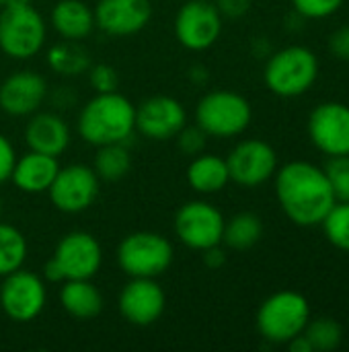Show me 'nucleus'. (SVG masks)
Returning a JSON list of instances; mask_svg holds the SVG:
<instances>
[{
	"mask_svg": "<svg viewBox=\"0 0 349 352\" xmlns=\"http://www.w3.org/2000/svg\"><path fill=\"white\" fill-rule=\"evenodd\" d=\"M276 198L284 214L298 227H317L337 202L325 169L309 161H290L278 167Z\"/></svg>",
	"mask_w": 349,
	"mask_h": 352,
	"instance_id": "f257e3e1",
	"label": "nucleus"
},
{
	"mask_svg": "<svg viewBox=\"0 0 349 352\" xmlns=\"http://www.w3.org/2000/svg\"><path fill=\"white\" fill-rule=\"evenodd\" d=\"M76 132L95 148L128 142L136 132V105L119 91L95 93L78 111Z\"/></svg>",
	"mask_w": 349,
	"mask_h": 352,
	"instance_id": "f03ea898",
	"label": "nucleus"
},
{
	"mask_svg": "<svg viewBox=\"0 0 349 352\" xmlns=\"http://www.w3.org/2000/svg\"><path fill=\"white\" fill-rule=\"evenodd\" d=\"M47 41V21L31 0H8L0 8V52L10 60L35 58Z\"/></svg>",
	"mask_w": 349,
	"mask_h": 352,
	"instance_id": "7ed1b4c3",
	"label": "nucleus"
},
{
	"mask_svg": "<svg viewBox=\"0 0 349 352\" xmlns=\"http://www.w3.org/2000/svg\"><path fill=\"white\" fill-rule=\"evenodd\" d=\"M103 266V248L99 239L82 229L68 231L60 237L51 258L43 266L47 283H64L78 278H95Z\"/></svg>",
	"mask_w": 349,
	"mask_h": 352,
	"instance_id": "20e7f679",
	"label": "nucleus"
},
{
	"mask_svg": "<svg viewBox=\"0 0 349 352\" xmlns=\"http://www.w3.org/2000/svg\"><path fill=\"white\" fill-rule=\"evenodd\" d=\"M319 76V58L306 45H288L274 52L263 70L265 87L284 99L300 97L313 89Z\"/></svg>",
	"mask_w": 349,
	"mask_h": 352,
	"instance_id": "39448f33",
	"label": "nucleus"
},
{
	"mask_svg": "<svg viewBox=\"0 0 349 352\" xmlns=\"http://www.w3.org/2000/svg\"><path fill=\"white\" fill-rule=\"evenodd\" d=\"M253 120L249 99L230 89H214L200 97L193 124H197L208 138H234L241 136Z\"/></svg>",
	"mask_w": 349,
	"mask_h": 352,
	"instance_id": "423d86ee",
	"label": "nucleus"
},
{
	"mask_svg": "<svg viewBox=\"0 0 349 352\" xmlns=\"http://www.w3.org/2000/svg\"><path fill=\"white\" fill-rule=\"evenodd\" d=\"M311 322V305L302 293L278 291L269 295L257 309L255 326L269 344H288L304 332Z\"/></svg>",
	"mask_w": 349,
	"mask_h": 352,
	"instance_id": "0eeeda50",
	"label": "nucleus"
},
{
	"mask_svg": "<svg viewBox=\"0 0 349 352\" xmlns=\"http://www.w3.org/2000/svg\"><path fill=\"white\" fill-rule=\"evenodd\" d=\"M115 260L128 278H158L171 268L175 248L163 233L134 231L119 241Z\"/></svg>",
	"mask_w": 349,
	"mask_h": 352,
	"instance_id": "6e6552de",
	"label": "nucleus"
},
{
	"mask_svg": "<svg viewBox=\"0 0 349 352\" xmlns=\"http://www.w3.org/2000/svg\"><path fill=\"white\" fill-rule=\"evenodd\" d=\"M222 210L208 200H189L181 204L173 219V231L179 243L193 252H206L222 243L224 233Z\"/></svg>",
	"mask_w": 349,
	"mask_h": 352,
	"instance_id": "1a4fd4ad",
	"label": "nucleus"
},
{
	"mask_svg": "<svg viewBox=\"0 0 349 352\" xmlns=\"http://www.w3.org/2000/svg\"><path fill=\"white\" fill-rule=\"evenodd\" d=\"M222 29L224 16L212 0H185L175 12V39L189 52H206L216 45Z\"/></svg>",
	"mask_w": 349,
	"mask_h": 352,
	"instance_id": "9d476101",
	"label": "nucleus"
},
{
	"mask_svg": "<svg viewBox=\"0 0 349 352\" xmlns=\"http://www.w3.org/2000/svg\"><path fill=\"white\" fill-rule=\"evenodd\" d=\"M0 280V309L10 322L29 324L41 316L47 303V285L43 276L25 270L23 266Z\"/></svg>",
	"mask_w": 349,
	"mask_h": 352,
	"instance_id": "9b49d317",
	"label": "nucleus"
},
{
	"mask_svg": "<svg viewBox=\"0 0 349 352\" xmlns=\"http://www.w3.org/2000/svg\"><path fill=\"white\" fill-rule=\"evenodd\" d=\"M101 192V179L95 169L84 163L60 165L49 190L45 192L56 210L64 214H80L88 210Z\"/></svg>",
	"mask_w": 349,
	"mask_h": 352,
	"instance_id": "f8f14e48",
	"label": "nucleus"
},
{
	"mask_svg": "<svg viewBox=\"0 0 349 352\" xmlns=\"http://www.w3.org/2000/svg\"><path fill=\"white\" fill-rule=\"evenodd\" d=\"M224 159L230 182L241 188H259L278 171V153L261 138H245L237 142Z\"/></svg>",
	"mask_w": 349,
	"mask_h": 352,
	"instance_id": "ddd939ff",
	"label": "nucleus"
},
{
	"mask_svg": "<svg viewBox=\"0 0 349 352\" xmlns=\"http://www.w3.org/2000/svg\"><path fill=\"white\" fill-rule=\"evenodd\" d=\"M187 124V111L177 97L152 95L136 105V132L148 140H173Z\"/></svg>",
	"mask_w": 349,
	"mask_h": 352,
	"instance_id": "4468645a",
	"label": "nucleus"
},
{
	"mask_svg": "<svg viewBox=\"0 0 349 352\" xmlns=\"http://www.w3.org/2000/svg\"><path fill=\"white\" fill-rule=\"evenodd\" d=\"M313 144L329 157L349 155V105L325 101L317 105L306 122Z\"/></svg>",
	"mask_w": 349,
	"mask_h": 352,
	"instance_id": "2eb2a0df",
	"label": "nucleus"
},
{
	"mask_svg": "<svg viewBox=\"0 0 349 352\" xmlns=\"http://www.w3.org/2000/svg\"><path fill=\"white\" fill-rule=\"evenodd\" d=\"M121 318L138 328L156 324L167 309V293L156 278H130L117 299Z\"/></svg>",
	"mask_w": 349,
	"mask_h": 352,
	"instance_id": "dca6fc26",
	"label": "nucleus"
},
{
	"mask_svg": "<svg viewBox=\"0 0 349 352\" xmlns=\"http://www.w3.org/2000/svg\"><path fill=\"white\" fill-rule=\"evenodd\" d=\"M95 27L109 37H132L152 21V0H97Z\"/></svg>",
	"mask_w": 349,
	"mask_h": 352,
	"instance_id": "f3484780",
	"label": "nucleus"
},
{
	"mask_svg": "<svg viewBox=\"0 0 349 352\" xmlns=\"http://www.w3.org/2000/svg\"><path fill=\"white\" fill-rule=\"evenodd\" d=\"M47 93V80L39 72L16 70L0 82V109L10 118H29L41 109Z\"/></svg>",
	"mask_w": 349,
	"mask_h": 352,
	"instance_id": "a211bd4d",
	"label": "nucleus"
},
{
	"mask_svg": "<svg viewBox=\"0 0 349 352\" xmlns=\"http://www.w3.org/2000/svg\"><path fill=\"white\" fill-rule=\"evenodd\" d=\"M23 136H25V144L29 146V151H37V153L51 155L58 159L68 151L72 142L70 126L58 111L39 109L33 116H29Z\"/></svg>",
	"mask_w": 349,
	"mask_h": 352,
	"instance_id": "6ab92c4d",
	"label": "nucleus"
},
{
	"mask_svg": "<svg viewBox=\"0 0 349 352\" xmlns=\"http://www.w3.org/2000/svg\"><path fill=\"white\" fill-rule=\"evenodd\" d=\"M60 171L58 157L43 155L37 151H27L25 155H16L10 179L12 186L23 194H45Z\"/></svg>",
	"mask_w": 349,
	"mask_h": 352,
	"instance_id": "aec40b11",
	"label": "nucleus"
},
{
	"mask_svg": "<svg viewBox=\"0 0 349 352\" xmlns=\"http://www.w3.org/2000/svg\"><path fill=\"white\" fill-rule=\"evenodd\" d=\"M60 307L78 322H91L101 316L105 307L103 293L93 283V278H78V280H64L60 283L58 293Z\"/></svg>",
	"mask_w": 349,
	"mask_h": 352,
	"instance_id": "412c9836",
	"label": "nucleus"
},
{
	"mask_svg": "<svg viewBox=\"0 0 349 352\" xmlns=\"http://www.w3.org/2000/svg\"><path fill=\"white\" fill-rule=\"evenodd\" d=\"M49 25L60 39L72 41H82L97 29L93 6L84 0H58L49 12Z\"/></svg>",
	"mask_w": 349,
	"mask_h": 352,
	"instance_id": "4be33fe9",
	"label": "nucleus"
},
{
	"mask_svg": "<svg viewBox=\"0 0 349 352\" xmlns=\"http://www.w3.org/2000/svg\"><path fill=\"white\" fill-rule=\"evenodd\" d=\"M185 179H187V186L200 196L220 194L230 184L226 159L204 151L191 157L185 169Z\"/></svg>",
	"mask_w": 349,
	"mask_h": 352,
	"instance_id": "5701e85b",
	"label": "nucleus"
},
{
	"mask_svg": "<svg viewBox=\"0 0 349 352\" xmlns=\"http://www.w3.org/2000/svg\"><path fill=\"white\" fill-rule=\"evenodd\" d=\"M263 237V221L255 212H237L224 221L222 245L234 252H247L255 248Z\"/></svg>",
	"mask_w": 349,
	"mask_h": 352,
	"instance_id": "b1692460",
	"label": "nucleus"
},
{
	"mask_svg": "<svg viewBox=\"0 0 349 352\" xmlns=\"http://www.w3.org/2000/svg\"><path fill=\"white\" fill-rule=\"evenodd\" d=\"M47 66L60 76H80L88 70L91 56L88 50L80 45V41L60 39L45 52Z\"/></svg>",
	"mask_w": 349,
	"mask_h": 352,
	"instance_id": "393cba45",
	"label": "nucleus"
},
{
	"mask_svg": "<svg viewBox=\"0 0 349 352\" xmlns=\"http://www.w3.org/2000/svg\"><path fill=\"white\" fill-rule=\"evenodd\" d=\"M132 153L128 148V142H113L97 146L93 169L101 182H119L132 171Z\"/></svg>",
	"mask_w": 349,
	"mask_h": 352,
	"instance_id": "a878e982",
	"label": "nucleus"
},
{
	"mask_svg": "<svg viewBox=\"0 0 349 352\" xmlns=\"http://www.w3.org/2000/svg\"><path fill=\"white\" fill-rule=\"evenodd\" d=\"M29 243L21 229L0 221V278L23 268L27 262Z\"/></svg>",
	"mask_w": 349,
	"mask_h": 352,
	"instance_id": "bb28decb",
	"label": "nucleus"
},
{
	"mask_svg": "<svg viewBox=\"0 0 349 352\" xmlns=\"http://www.w3.org/2000/svg\"><path fill=\"white\" fill-rule=\"evenodd\" d=\"M304 336L309 338L313 352H331L339 349L344 340V328L333 318H317L309 322Z\"/></svg>",
	"mask_w": 349,
	"mask_h": 352,
	"instance_id": "cd10ccee",
	"label": "nucleus"
},
{
	"mask_svg": "<svg viewBox=\"0 0 349 352\" xmlns=\"http://www.w3.org/2000/svg\"><path fill=\"white\" fill-rule=\"evenodd\" d=\"M321 227L333 248L349 252V202H335L325 214Z\"/></svg>",
	"mask_w": 349,
	"mask_h": 352,
	"instance_id": "c85d7f7f",
	"label": "nucleus"
},
{
	"mask_svg": "<svg viewBox=\"0 0 349 352\" xmlns=\"http://www.w3.org/2000/svg\"><path fill=\"white\" fill-rule=\"evenodd\" d=\"M325 173H327L329 184L333 188L335 200L337 202H349V155L329 157Z\"/></svg>",
	"mask_w": 349,
	"mask_h": 352,
	"instance_id": "c756f323",
	"label": "nucleus"
},
{
	"mask_svg": "<svg viewBox=\"0 0 349 352\" xmlns=\"http://www.w3.org/2000/svg\"><path fill=\"white\" fill-rule=\"evenodd\" d=\"M175 140V144H177V148H179V153H183L185 157H195V155H200V153H204L206 151V144H208V134L197 126V124H185L179 132H177V136L173 138Z\"/></svg>",
	"mask_w": 349,
	"mask_h": 352,
	"instance_id": "7c9ffc66",
	"label": "nucleus"
},
{
	"mask_svg": "<svg viewBox=\"0 0 349 352\" xmlns=\"http://www.w3.org/2000/svg\"><path fill=\"white\" fill-rule=\"evenodd\" d=\"M86 74H88V85L95 93H111V91H117L119 87V72L111 64H105V62L91 64Z\"/></svg>",
	"mask_w": 349,
	"mask_h": 352,
	"instance_id": "2f4dec72",
	"label": "nucleus"
},
{
	"mask_svg": "<svg viewBox=\"0 0 349 352\" xmlns=\"http://www.w3.org/2000/svg\"><path fill=\"white\" fill-rule=\"evenodd\" d=\"M346 0H292L294 12L302 19H327L335 14Z\"/></svg>",
	"mask_w": 349,
	"mask_h": 352,
	"instance_id": "473e14b6",
	"label": "nucleus"
},
{
	"mask_svg": "<svg viewBox=\"0 0 349 352\" xmlns=\"http://www.w3.org/2000/svg\"><path fill=\"white\" fill-rule=\"evenodd\" d=\"M14 161H16L14 144L10 142V138H8L6 134L0 132V186L6 184V182L10 179Z\"/></svg>",
	"mask_w": 349,
	"mask_h": 352,
	"instance_id": "72a5a7b5",
	"label": "nucleus"
},
{
	"mask_svg": "<svg viewBox=\"0 0 349 352\" xmlns=\"http://www.w3.org/2000/svg\"><path fill=\"white\" fill-rule=\"evenodd\" d=\"M224 19H241L251 10L253 0H212Z\"/></svg>",
	"mask_w": 349,
	"mask_h": 352,
	"instance_id": "f704fd0d",
	"label": "nucleus"
},
{
	"mask_svg": "<svg viewBox=\"0 0 349 352\" xmlns=\"http://www.w3.org/2000/svg\"><path fill=\"white\" fill-rule=\"evenodd\" d=\"M329 50L335 58L349 62V25L333 31V35L329 37Z\"/></svg>",
	"mask_w": 349,
	"mask_h": 352,
	"instance_id": "c9c22d12",
	"label": "nucleus"
},
{
	"mask_svg": "<svg viewBox=\"0 0 349 352\" xmlns=\"http://www.w3.org/2000/svg\"><path fill=\"white\" fill-rule=\"evenodd\" d=\"M202 258H204V264L210 268V270H220L224 264H226V252H224V248H222V243L220 245H214V248H210V250H206V252H202Z\"/></svg>",
	"mask_w": 349,
	"mask_h": 352,
	"instance_id": "e433bc0d",
	"label": "nucleus"
},
{
	"mask_svg": "<svg viewBox=\"0 0 349 352\" xmlns=\"http://www.w3.org/2000/svg\"><path fill=\"white\" fill-rule=\"evenodd\" d=\"M288 349L292 352H313V346H311L309 338L304 336V332L298 334L296 338H292V340L288 342Z\"/></svg>",
	"mask_w": 349,
	"mask_h": 352,
	"instance_id": "4c0bfd02",
	"label": "nucleus"
},
{
	"mask_svg": "<svg viewBox=\"0 0 349 352\" xmlns=\"http://www.w3.org/2000/svg\"><path fill=\"white\" fill-rule=\"evenodd\" d=\"M2 214H4V200H2V196H0V221H2Z\"/></svg>",
	"mask_w": 349,
	"mask_h": 352,
	"instance_id": "58836bf2",
	"label": "nucleus"
},
{
	"mask_svg": "<svg viewBox=\"0 0 349 352\" xmlns=\"http://www.w3.org/2000/svg\"><path fill=\"white\" fill-rule=\"evenodd\" d=\"M6 2H8V0H0V8H2V6H4Z\"/></svg>",
	"mask_w": 349,
	"mask_h": 352,
	"instance_id": "ea45409f",
	"label": "nucleus"
}]
</instances>
